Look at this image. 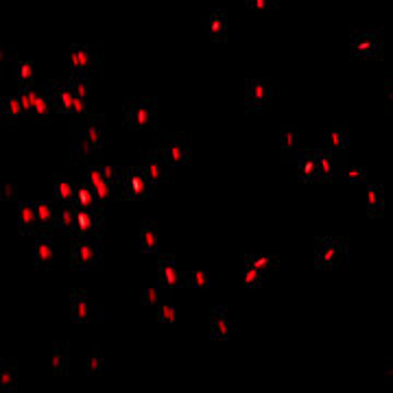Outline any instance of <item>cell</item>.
I'll use <instances>...</instances> for the list:
<instances>
[{
    "instance_id": "obj_9",
    "label": "cell",
    "mask_w": 393,
    "mask_h": 393,
    "mask_svg": "<svg viewBox=\"0 0 393 393\" xmlns=\"http://www.w3.org/2000/svg\"><path fill=\"white\" fill-rule=\"evenodd\" d=\"M160 153V158L166 162V166L171 168H179V166H186L192 160V143L190 138L184 134H177V136H168L164 138V143L160 149H156Z\"/></svg>"
},
{
    "instance_id": "obj_27",
    "label": "cell",
    "mask_w": 393,
    "mask_h": 393,
    "mask_svg": "<svg viewBox=\"0 0 393 393\" xmlns=\"http://www.w3.org/2000/svg\"><path fill=\"white\" fill-rule=\"evenodd\" d=\"M280 153H282V158L289 160L295 149H298V127L295 125H284L282 129H280Z\"/></svg>"
},
{
    "instance_id": "obj_35",
    "label": "cell",
    "mask_w": 393,
    "mask_h": 393,
    "mask_svg": "<svg viewBox=\"0 0 393 393\" xmlns=\"http://www.w3.org/2000/svg\"><path fill=\"white\" fill-rule=\"evenodd\" d=\"M18 389V374L13 365L0 360V391H16Z\"/></svg>"
},
{
    "instance_id": "obj_36",
    "label": "cell",
    "mask_w": 393,
    "mask_h": 393,
    "mask_svg": "<svg viewBox=\"0 0 393 393\" xmlns=\"http://www.w3.org/2000/svg\"><path fill=\"white\" fill-rule=\"evenodd\" d=\"M177 315H179V311L171 300H164L156 308V319L160 321V324H173V321H177Z\"/></svg>"
},
{
    "instance_id": "obj_26",
    "label": "cell",
    "mask_w": 393,
    "mask_h": 393,
    "mask_svg": "<svg viewBox=\"0 0 393 393\" xmlns=\"http://www.w3.org/2000/svg\"><path fill=\"white\" fill-rule=\"evenodd\" d=\"M73 205H75V208H86V210H103V205L98 203L96 194L92 192V188L86 184V181H81V184H77Z\"/></svg>"
},
{
    "instance_id": "obj_6",
    "label": "cell",
    "mask_w": 393,
    "mask_h": 393,
    "mask_svg": "<svg viewBox=\"0 0 393 393\" xmlns=\"http://www.w3.org/2000/svg\"><path fill=\"white\" fill-rule=\"evenodd\" d=\"M347 260L349 251L343 238H317L315 241V264L319 269H341Z\"/></svg>"
},
{
    "instance_id": "obj_14",
    "label": "cell",
    "mask_w": 393,
    "mask_h": 393,
    "mask_svg": "<svg viewBox=\"0 0 393 393\" xmlns=\"http://www.w3.org/2000/svg\"><path fill=\"white\" fill-rule=\"evenodd\" d=\"M138 168L143 171V175L149 179V184L156 190L171 181V168L166 166V162L160 158L158 151H149L145 160L138 164Z\"/></svg>"
},
{
    "instance_id": "obj_2",
    "label": "cell",
    "mask_w": 393,
    "mask_h": 393,
    "mask_svg": "<svg viewBox=\"0 0 393 393\" xmlns=\"http://www.w3.org/2000/svg\"><path fill=\"white\" fill-rule=\"evenodd\" d=\"M105 145V120L103 116H81L75 125L73 158L75 162H92Z\"/></svg>"
},
{
    "instance_id": "obj_17",
    "label": "cell",
    "mask_w": 393,
    "mask_h": 393,
    "mask_svg": "<svg viewBox=\"0 0 393 393\" xmlns=\"http://www.w3.org/2000/svg\"><path fill=\"white\" fill-rule=\"evenodd\" d=\"M210 339L214 341H230L232 339V321L226 308H214L210 313Z\"/></svg>"
},
{
    "instance_id": "obj_22",
    "label": "cell",
    "mask_w": 393,
    "mask_h": 393,
    "mask_svg": "<svg viewBox=\"0 0 393 393\" xmlns=\"http://www.w3.org/2000/svg\"><path fill=\"white\" fill-rule=\"evenodd\" d=\"M18 230H20V234H26V236H31V234L35 236L39 232L35 203H31V201L20 203V210H18Z\"/></svg>"
},
{
    "instance_id": "obj_43",
    "label": "cell",
    "mask_w": 393,
    "mask_h": 393,
    "mask_svg": "<svg viewBox=\"0 0 393 393\" xmlns=\"http://www.w3.org/2000/svg\"><path fill=\"white\" fill-rule=\"evenodd\" d=\"M7 60H9V51L5 46H0V75H3V68H5Z\"/></svg>"
},
{
    "instance_id": "obj_13",
    "label": "cell",
    "mask_w": 393,
    "mask_h": 393,
    "mask_svg": "<svg viewBox=\"0 0 393 393\" xmlns=\"http://www.w3.org/2000/svg\"><path fill=\"white\" fill-rule=\"evenodd\" d=\"M349 51L360 60H378L383 57V35L376 31H354L349 39Z\"/></svg>"
},
{
    "instance_id": "obj_5",
    "label": "cell",
    "mask_w": 393,
    "mask_h": 393,
    "mask_svg": "<svg viewBox=\"0 0 393 393\" xmlns=\"http://www.w3.org/2000/svg\"><path fill=\"white\" fill-rule=\"evenodd\" d=\"M103 238H75L70 249V264L79 271H90L103 262Z\"/></svg>"
},
{
    "instance_id": "obj_21",
    "label": "cell",
    "mask_w": 393,
    "mask_h": 393,
    "mask_svg": "<svg viewBox=\"0 0 393 393\" xmlns=\"http://www.w3.org/2000/svg\"><path fill=\"white\" fill-rule=\"evenodd\" d=\"M205 33L217 39V42H226L228 39V11L226 9H217L210 13V18L203 24Z\"/></svg>"
},
{
    "instance_id": "obj_4",
    "label": "cell",
    "mask_w": 393,
    "mask_h": 393,
    "mask_svg": "<svg viewBox=\"0 0 393 393\" xmlns=\"http://www.w3.org/2000/svg\"><path fill=\"white\" fill-rule=\"evenodd\" d=\"M122 120L129 129L136 131L156 129L158 101L156 98H127L122 103Z\"/></svg>"
},
{
    "instance_id": "obj_11",
    "label": "cell",
    "mask_w": 393,
    "mask_h": 393,
    "mask_svg": "<svg viewBox=\"0 0 393 393\" xmlns=\"http://www.w3.org/2000/svg\"><path fill=\"white\" fill-rule=\"evenodd\" d=\"M18 96H20V101H22V105L26 109V114H29V118H33L37 122H44L55 114L46 90H37L33 86L31 88H20Z\"/></svg>"
},
{
    "instance_id": "obj_41",
    "label": "cell",
    "mask_w": 393,
    "mask_h": 393,
    "mask_svg": "<svg viewBox=\"0 0 393 393\" xmlns=\"http://www.w3.org/2000/svg\"><path fill=\"white\" fill-rule=\"evenodd\" d=\"M280 0H245V7L249 9H275Z\"/></svg>"
},
{
    "instance_id": "obj_3",
    "label": "cell",
    "mask_w": 393,
    "mask_h": 393,
    "mask_svg": "<svg viewBox=\"0 0 393 393\" xmlns=\"http://www.w3.org/2000/svg\"><path fill=\"white\" fill-rule=\"evenodd\" d=\"M122 171H125L122 166H114V164L90 166L86 171L83 181H86V184L92 188L98 203L105 205L107 201L116 199V188H118V181L122 177Z\"/></svg>"
},
{
    "instance_id": "obj_34",
    "label": "cell",
    "mask_w": 393,
    "mask_h": 393,
    "mask_svg": "<svg viewBox=\"0 0 393 393\" xmlns=\"http://www.w3.org/2000/svg\"><path fill=\"white\" fill-rule=\"evenodd\" d=\"M164 300H168V291L162 286V289H158V286H147L145 291H143V295H140V304L143 306H147V308H158Z\"/></svg>"
},
{
    "instance_id": "obj_33",
    "label": "cell",
    "mask_w": 393,
    "mask_h": 393,
    "mask_svg": "<svg viewBox=\"0 0 393 393\" xmlns=\"http://www.w3.org/2000/svg\"><path fill=\"white\" fill-rule=\"evenodd\" d=\"M245 260H249L256 269L264 275V273H271L280 266V258L277 256H269V254H249L245 256Z\"/></svg>"
},
{
    "instance_id": "obj_16",
    "label": "cell",
    "mask_w": 393,
    "mask_h": 393,
    "mask_svg": "<svg viewBox=\"0 0 393 393\" xmlns=\"http://www.w3.org/2000/svg\"><path fill=\"white\" fill-rule=\"evenodd\" d=\"M158 280H160V284H162L166 291H173V289L184 286V273L179 271V266H177V262H175V258L162 256V258L158 260Z\"/></svg>"
},
{
    "instance_id": "obj_42",
    "label": "cell",
    "mask_w": 393,
    "mask_h": 393,
    "mask_svg": "<svg viewBox=\"0 0 393 393\" xmlns=\"http://www.w3.org/2000/svg\"><path fill=\"white\" fill-rule=\"evenodd\" d=\"M13 196H16V188L11 184H5V181H0V201H11Z\"/></svg>"
},
{
    "instance_id": "obj_38",
    "label": "cell",
    "mask_w": 393,
    "mask_h": 393,
    "mask_svg": "<svg viewBox=\"0 0 393 393\" xmlns=\"http://www.w3.org/2000/svg\"><path fill=\"white\" fill-rule=\"evenodd\" d=\"M184 286H188V289H208L210 286V275L205 271H188V273H184Z\"/></svg>"
},
{
    "instance_id": "obj_8",
    "label": "cell",
    "mask_w": 393,
    "mask_h": 393,
    "mask_svg": "<svg viewBox=\"0 0 393 393\" xmlns=\"http://www.w3.org/2000/svg\"><path fill=\"white\" fill-rule=\"evenodd\" d=\"M101 62H103V53H98L96 48L88 44H75L68 51L70 77L75 79H88V75L101 66Z\"/></svg>"
},
{
    "instance_id": "obj_19",
    "label": "cell",
    "mask_w": 393,
    "mask_h": 393,
    "mask_svg": "<svg viewBox=\"0 0 393 393\" xmlns=\"http://www.w3.org/2000/svg\"><path fill=\"white\" fill-rule=\"evenodd\" d=\"M35 236H37L35 247H33L35 266H39V269H48V266L53 264V258H55L53 238H51V234H44V232H39V234H35Z\"/></svg>"
},
{
    "instance_id": "obj_18",
    "label": "cell",
    "mask_w": 393,
    "mask_h": 393,
    "mask_svg": "<svg viewBox=\"0 0 393 393\" xmlns=\"http://www.w3.org/2000/svg\"><path fill=\"white\" fill-rule=\"evenodd\" d=\"M349 143H352V140H349L347 127H341V125H339V127L330 129V134L326 138V151L330 153L334 160H343L347 156V151H349Z\"/></svg>"
},
{
    "instance_id": "obj_39",
    "label": "cell",
    "mask_w": 393,
    "mask_h": 393,
    "mask_svg": "<svg viewBox=\"0 0 393 393\" xmlns=\"http://www.w3.org/2000/svg\"><path fill=\"white\" fill-rule=\"evenodd\" d=\"M103 369H105V354L101 349H92L88 354V374L98 376V374H103Z\"/></svg>"
},
{
    "instance_id": "obj_28",
    "label": "cell",
    "mask_w": 393,
    "mask_h": 393,
    "mask_svg": "<svg viewBox=\"0 0 393 393\" xmlns=\"http://www.w3.org/2000/svg\"><path fill=\"white\" fill-rule=\"evenodd\" d=\"M68 345L66 343H53V349H51V367L53 372L62 376L68 372V363H70V352H68Z\"/></svg>"
},
{
    "instance_id": "obj_23",
    "label": "cell",
    "mask_w": 393,
    "mask_h": 393,
    "mask_svg": "<svg viewBox=\"0 0 393 393\" xmlns=\"http://www.w3.org/2000/svg\"><path fill=\"white\" fill-rule=\"evenodd\" d=\"M35 212H37V226L39 232L51 234L55 230V219H57V205L51 201H37L35 203ZM37 232V234H39Z\"/></svg>"
},
{
    "instance_id": "obj_25",
    "label": "cell",
    "mask_w": 393,
    "mask_h": 393,
    "mask_svg": "<svg viewBox=\"0 0 393 393\" xmlns=\"http://www.w3.org/2000/svg\"><path fill=\"white\" fill-rule=\"evenodd\" d=\"M295 168H298V175L304 181H317V156L315 151H306L295 160Z\"/></svg>"
},
{
    "instance_id": "obj_10",
    "label": "cell",
    "mask_w": 393,
    "mask_h": 393,
    "mask_svg": "<svg viewBox=\"0 0 393 393\" xmlns=\"http://www.w3.org/2000/svg\"><path fill=\"white\" fill-rule=\"evenodd\" d=\"M277 94V83L269 79H249L245 86V107L251 111H266Z\"/></svg>"
},
{
    "instance_id": "obj_12",
    "label": "cell",
    "mask_w": 393,
    "mask_h": 393,
    "mask_svg": "<svg viewBox=\"0 0 393 393\" xmlns=\"http://www.w3.org/2000/svg\"><path fill=\"white\" fill-rule=\"evenodd\" d=\"M103 226H105L103 210L77 208L70 236H75V238H103Z\"/></svg>"
},
{
    "instance_id": "obj_1",
    "label": "cell",
    "mask_w": 393,
    "mask_h": 393,
    "mask_svg": "<svg viewBox=\"0 0 393 393\" xmlns=\"http://www.w3.org/2000/svg\"><path fill=\"white\" fill-rule=\"evenodd\" d=\"M48 98L53 103V109L57 114H66L73 118L86 116L88 103L92 96V83L88 79H75L70 77L68 81H53L46 86Z\"/></svg>"
},
{
    "instance_id": "obj_20",
    "label": "cell",
    "mask_w": 393,
    "mask_h": 393,
    "mask_svg": "<svg viewBox=\"0 0 393 393\" xmlns=\"http://www.w3.org/2000/svg\"><path fill=\"white\" fill-rule=\"evenodd\" d=\"M138 241H140V251H143V254H153V251H158V247H160L158 223H153V221L140 223Z\"/></svg>"
},
{
    "instance_id": "obj_15",
    "label": "cell",
    "mask_w": 393,
    "mask_h": 393,
    "mask_svg": "<svg viewBox=\"0 0 393 393\" xmlns=\"http://www.w3.org/2000/svg\"><path fill=\"white\" fill-rule=\"evenodd\" d=\"M68 311H70V319H73L75 324H88L94 317V306L90 302V295L86 291H73L68 302Z\"/></svg>"
},
{
    "instance_id": "obj_32",
    "label": "cell",
    "mask_w": 393,
    "mask_h": 393,
    "mask_svg": "<svg viewBox=\"0 0 393 393\" xmlns=\"http://www.w3.org/2000/svg\"><path fill=\"white\" fill-rule=\"evenodd\" d=\"M315 156H317V179L330 181L334 177V158L326 149L315 151Z\"/></svg>"
},
{
    "instance_id": "obj_31",
    "label": "cell",
    "mask_w": 393,
    "mask_h": 393,
    "mask_svg": "<svg viewBox=\"0 0 393 393\" xmlns=\"http://www.w3.org/2000/svg\"><path fill=\"white\" fill-rule=\"evenodd\" d=\"M0 107H3L5 116L11 118V120H22V118H29L26 114V109L20 101V96H3V101H0Z\"/></svg>"
},
{
    "instance_id": "obj_7",
    "label": "cell",
    "mask_w": 393,
    "mask_h": 393,
    "mask_svg": "<svg viewBox=\"0 0 393 393\" xmlns=\"http://www.w3.org/2000/svg\"><path fill=\"white\" fill-rule=\"evenodd\" d=\"M156 194V188L149 184V179L143 175L138 166H129L122 171V177L118 181L116 196L125 201H143Z\"/></svg>"
},
{
    "instance_id": "obj_40",
    "label": "cell",
    "mask_w": 393,
    "mask_h": 393,
    "mask_svg": "<svg viewBox=\"0 0 393 393\" xmlns=\"http://www.w3.org/2000/svg\"><path fill=\"white\" fill-rule=\"evenodd\" d=\"M345 179L349 181V184H367V168H363V166H347V171H345Z\"/></svg>"
},
{
    "instance_id": "obj_29",
    "label": "cell",
    "mask_w": 393,
    "mask_h": 393,
    "mask_svg": "<svg viewBox=\"0 0 393 393\" xmlns=\"http://www.w3.org/2000/svg\"><path fill=\"white\" fill-rule=\"evenodd\" d=\"M75 190H77V184H73L70 179H66V177H55V181H53V196H55V199H57L60 203H73Z\"/></svg>"
},
{
    "instance_id": "obj_37",
    "label": "cell",
    "mask_w": 393,
    "mask_h": 393,
    "mask_svg": "<svg viewBox=\"0 0 393 393\" xmlns=\"http://www.w3.org/2000/svg\"><path fill=\"white\" fill-rule=\"evenodd\" d=\"M243 282H245V286H249V289H258V286L262 284V273H260L249 260L243 262Z\"/></svg>"
},
{
    "instance_id": "obj_44",
    "label": "cell",
    "mask_w": 393,
    "mask_h": 393,
    "mask_svg": "<svg viewBox=\"0 0 393 393\" xmlns=\"http://www.w3.org/2000/svg\"><path fill=\"white\" fill-rule=\"evenodd\" d=\"M0 203H3V201H0Z\"/></svg>"
},
{
    "instance_id": "obj_24",
    "label": "cell",
    "mask_w": 393,
    "mask_h": 393,
    "mask_svg": "<svg viewBox=\"0 0 393 393\" xmlns=\"http://www.w3.org/2000/svg\"><path fill=\"white\" fill-rule=\"evenodd\" d=\"M365 205H367L369 217H381L385 210V188L378 184H367V190H365Z\"/></svg>"
},
{
    "instance_id": "obj_30",
    "label": "cell",
    "mask_w": 393,
    "mask_h": 393,
    "mask_svg": "<svg viewBox=\"0 0 393 393\" xmlns=\"http://www.w3.org/2000/svg\"><path fill=\"white\" fill-rule=\"evenodd\" d=\"M13 75H16V81L20 88H31L35 81V68L31 62L16 60V64H13Z\"/></svg>"
}]
</instances>
